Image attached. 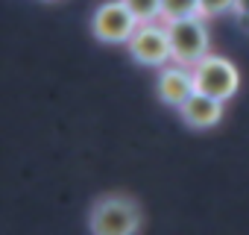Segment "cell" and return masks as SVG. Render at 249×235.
<instances>
[{
  "mask_svg": "<svg viewBox=\"0 0 249 235\" xmlns=\"http://www.w3.org/2000/svg\"><path fill=\"white\" fill-rule=\"evenodd\" d=\"M205 21L208 18H202V15L164 21L167 24V36H170L173 62L194 68L199 59H205L211 53V33H208V24Z\"/></svg>",
  "mask_w": 249,
  "mask_h": 235,
  "instance_id": "cell-2",
  "label": "cell"
},
{
  "mask_svg": "<svg viewBox=\"0 0 249 235\" xmlns=\"http://www.w3.org/2000/svg\"><path fill=\"white\" fill-rule=\"evenodd\" d=\"M132 15L141 21V24H150V21H161V0H123Z\"/></svg>",
  "mask_w": 249,
  "mask_h": 235,
  "instance_id": "cell-9",
  "label": "cell"
},
{
  "mask_svg": "<svg viewBox=\"0 0 249 235\" xmlns=\"http://www.w3.org/2000/svg\"><path fill=\"white\" fill-rule=\"evenodd\" d=\"M191 15H202L199 0H161V21H176Z\"/></svg>",
  "mask_w": 249,
  "mask_h": 235,
  "instance_id": "cell-8",
  "label": "cell"
},
{
  "mask_svg": "<svg viewBox=\"0 0 249 235\" xmlns=\"http://www.w3.org/2000/svg\"><path fill=\"white\" fill-rule=\"evenodd\" d=\"M126 47H129L132 59L141 62V65H147V68H164V65L173 62L170 36H167V24L164 21L138 24V30L126 41Z\"/></svg>",
  "mask_w": 249,
  "mask_h": 235,
  "instance_id": "cell-5",
  "label": "cell"
},
{
  "mask_svg": "<svg viewBox=\"0 0 249 235\" xmlns=\"http://www.w3.org/2000/svg\"><path fill=\"white\" fill-rule=\"evenodd\" d=\"M223 112H226V100H217V97L202 94V91H194L179 106L182 121L191 130H211V127H217L223 121Z\"/></svg>",
  "mask_w": 249,
  "mask_h": 235,
  "instance_id": "cell-7",
  "label": "cell"
},
{
  "mask_svg": "<svg viewBox=\"0 0 249 235\" xmlns=\"http://www.w3.org/2000/svg\"><path fill=\"white\" fill-rule=\"evenodd\" d=\"M194 82H196V91L202 94H211L217 100H231L240 88V74L231 59L220 53H208L194 65Z\"/></svg>",
  "mask_w": 249,
  "mask_h": 235,
  "instance_id": "cell-3",
  "label": "cell"
},
{
  "mask_svg": "<svg viewBox=\"0 0 249 235\" xmlns=\"http://www.w3.org/2000/svg\"><path fill=\"white\" fill-rule=\"evenodd\" d=\"M141 223V206L129 194H103L88 212L91 235H138Z\"/></svg>",
  "mask_w": 249,
  "mask_h": 235,
  "instance_id": "cell-1",
  "label": "cell"
},
{
  "mask_svg": "<svg viewBox=\"0 0 249 235\" xmlns=\"http://www.w3.org/2000/svg\"><path fill=\"white\" fill-rule=\"evenodd\" d=\"M156 91H159V100L164 106H173L179 109L194 91H196V82H194V68L188 65H179V62H170L161 68L159 74V82H156Z\"/></svg>",
  "mask_w": 249,
  "mask_h": 235,
  "instance_id": "cell-6",
  "label": "cell"
},
{
  "mask_svg": "<svg viewBox=\"0 0 249 235\" xmlns=\"http://www.w3.org/2000/svg\"><path fill=\"white\" fill-rule=\"evenodd\" d=\"M138 18L132 15V9L123 0H106L94 9L91 18V33L97 41L103 44H126L132 39V33L138 30Z\"/></svg>",
  "mask_w": 249,
  "mask_h": 235,
  "instance_id": "cell-4",
  "label": "cell"
},
{
  "mask_svg": "<svg viewBox=\"0 0 249 235\" xmlns=\"http://www.w3.org/2000/svg\"><path fill=\"white\" fill-rule=\"evenodd\" d=\"M234 15L243 21V27L249 30V0H234Z\"/></svg>",
  "mask_w": 249,
  "mask_h": 235,
  "instance_id": "cell-11",
  "label": "cell"
},
{
  "mask_svg": "<svg viewBox=\"0 0 249 235\" xmlns=\"http://www.w3.org/2000/svg\"><path fill=\"white\" fill-rule=\"evenodd\" d=\"M199 12H202V18H217V15L234 12V0H199Z\"/></svg>",
  "mask_w": 249,
  "mask_h": 235,
  "instance_id": "cell-10",
  "label": "cell"
}]
</instances>
